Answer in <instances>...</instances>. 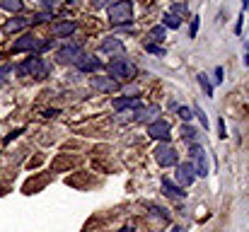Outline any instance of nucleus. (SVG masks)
<instances>
[{
    "mask_svg": "<svg viewBox=\"0 0 249 232\" xmlns=\"http://www.w3.org/2000/svg\"><path fill=\"white\" fill-rule=\"evenodd\" d=\"M196 77H198V85H201V89L206 92V97H213V85L208 82V75H206V73H198Z\"/></svg>",
    "mask_w": 249,
    "mask_h": 232,
    "instance_id": "obj_22",
    "label": "nucleus"
},
{
    "mask_svg": "<svg viewBox=\"0 0 249 232\" xmlns=\"http://www.w3.org/2000/svg\"><path fill=\"white\" fill-rule=\"evenodd\" d=\"M162 27H169V29H179L181 27V19L177 17V15H172V12H165V17H162Z\"/></svg>",
    "mask_w": 249,
    "mask_h": 232,
    "instance_id": "obj_21",
    "label": "nucleus"
},
{
    "mask_svg": "<svg viewBox=\"0 0 249 232\" xmlns=\"http://www.w3.org/2000/svg\"><path fill=\"white\" fill-rule=\"evenodd\" d=\"M41 2H46V5H51V2H53V0H41Z\"/></svg>",
    "mask_w": 249,
    "mask_h": 232,
    "instance_id": "obj_36",
    "label": "nucleus"
},
{
    "mask_svg": "<svg viewBox=\"0 0 249 232\" xmlns=\"http://www.w3.org/2000/svg\"><path fill=\"white\" fill-rule=\"evenodd\" d=\"M189 162H191V167H194V172H196V177H208V160H206V150L198 145V143H191V148H189Z\"/></svg>",
    "mask_w": 249,
    "mask_h": 232,
    "instance_id": "obj_5",
    "label": "nucleus"
},
{
    "mask_svg": "<svg viewBox=\"0 0 249 232\" xmlns=\"http://www.w3.org/2000/svg\"><path fill=\"white\" fill-rule=\"evenodd\" d=\"M99 51L107 54V56H121V54L126 51V46H124L121 39H116V36H107V39L99 44Z\"/></svg>",
    "mask_w": 249,
    "mask_h": 232,
    "instance_id": "obj_10",
    "label": "nucleus"
},
{
    "mask_svg": "<svg viewBox=\"0 0 249 232\" xmlns=\"http://www.w3.org/2000/svg\"><path fill=\"white\" fill-rule=\"evenodd\" d=\"M83 56V46L80 44H66L56 51V61L63 63V66H75Z\"/></svg>",
    "mask_w": 249,
    "mask_h": 232,
    "instance_id": "obj_6",
    "label": "nucleus"
},
{
    "mask_svg": "<svg viewBox=\"0 0 249 232\" xmlns=\"http://www.w3.org/2000/svg\"><path fill=\"white\" fill-rule=\"evenodd\" d=\"M145 46V51L148 54H158V56H165V49H160V46H155V44H143Z\"/></svg>",
    "mask_w": 249,
    "mask_h": 232,
    "instance_id": "obj_27",
    "label": "nucleus"
},
{
    "mask_svg": "<svg viewBox=\"0 0 249 232\" xmlns=\"http://www.w3.org/2000/svg\"><path fill=\"white\" fill-rule=\"evenodd\" d=\"M198 24H201V17H191V29H189V36H191V39H196V34H198Z\"/></svg>",
    "mask_w": 249,
    "mask_h": 232,
    "instance_id": "obj_25",
    "label": "nucleus"
},
{
    "mask_svg": "<svg viewBox=\"0 0 249 232\" xmlns=\"http://www.w3.org/2000/svg\"><path fill=\"white\" fill-rule=\"evenodd\" d=\"M119 232H136V230H133V225H128V228H121Z\"/></svg>",
    "mask_w": 249,
    "mask_h": 232,
    "instance_id": "obj_33",
    "label": "nucleus"
},
{
    "mask_svg": "<svg viewBox=\"0 0 249 232\" xmlns=\"http://www.w3.org/2000/svg\"><path fill=\"white\" fill-rule=\"evenodd\" d=\"M162 191H165L169 198H184V196H186L179 186H174V184H172V181H167V179H162Z\"/></svg>",
    "mask_w": 249,
    "mask_h": 232,
    "instance_id": "obj_18",
    "label": "nucleus"
},
{
    "mask_svg": "<svg viewBox=\"0 0 249 232\" xmlns=\"http://www.w3.org/2000/svg\"><path fill=\"white\" fill-rule=\"evenodd\" d=\"M0 7L7 10V12H22L24 10V2L22 0H0Z\"/></svg>",
    "mask_w": 249,
    "mask_h": 232,
    "instance_id": "obj_20",
    "label": "nucleus"
},
{
    "mask_svg": "<svg viewBox=\"0 0 249 232\" xmlns=\"http://www.w3.org/2000/svg\"><path fill=\"white\" fill-rule=\"evenodd\" d=\"M107 17L116 27H128L133 22V2L131 0H116L114 5L107 7Z\"/></svg>",
    "mask_w": 249,
    "mask_h": 232,
    "instance_id": "obj_1",
    "label": "nucleus"
},
{
    "mask_svg": "<svg viewBox=\"0 0 249 232\" xmlns=\"http://www.w3.org/2000/svg\"><path fill=\"white\" fill-rule=\"evenodd\" d=\"M191 109H194V114H196V116H198V119H201V124H203V126H206V128H208V116H206V114H203V109H201V107H198V104H194V107H191Z\"/></svg>",
    "mask_w": 249,
    "mask_h": 232,
    "instance_id": "obj_26",
    "label": "nucleus"
},
{
    "mask_svg": "<svg viewBox=\"0 0 249 232\" xmlns=\"http://www.w3.org/2000/svg\"><path fill=\"white\" fill-rule=\"evenodd\" d=\"M245 49H247V56H245V66H249V41H245Z\"/></svg>",
    "mask_w": 249,
    "mask_h": 232,
    "instance_id": "obj_32",
    "label": "nucleus"
},
{
    "mask_svg": "<svg viewBox=\"0 0 249 232\" xmlns=\"http://www.w3.org/2000/svg\"><path fill=\"white\" fill-rule=\"evenodd\" d=\"M242 19H245V12H240V19L235 24V34H242Z\"/></svg>",
    "mask_w": 249,
    "mask_h": 232,
    "instance_id": "obj_30",
    "label": "nucleus"
},
{
    "mask_svg": "<svg viewBox=\"0 0 249 232\" xmlns=\"http://www.w3.org/2000/svg\"><path fill=\"white\" fill-rule=\"evenodd\" d=\"M194 179H196V172H194L191 162H181V164H177V181H179V186H191Z\"/></svg>",
    "mask_w": 249,
    "mask_h": 232,
    "instance_id": "obj_11",
    "label": "nucleus"
},
{
    "mask_svg": "<svg viewBox=\"0 0 249 232\" xmlns=\"http://www.w3.org/2000/svg\"><path fill=\"white\" fill-rule=\"evenodd\" d=\"M153 155H155V160H158L160 167H174V164H179V155H177V150L169 143H160Z\"/></svg>",
    "mask_w": 249,
    "mask_h": 232,
    "instance_id": "obj_7",
    "label": "nucleus"
},
{
    "mask_svg": "<svg viewBox=\"0 0 249 232\" xmlns=\"http://www.w3.org/2000/svg\"><path fill=\"white\" fill-rule=\"evenodd\" d=\"M136 121H141V124H153V121H158V116H160V107L158 104H150V107H141V109H136Z\"/></svg>",
    "mask_w": 249,
    "mask_h": 232,
    "instance_id": "obj_12",
    "label": "nucleus"
},
{
    "mask_svg": "<svg viewBox=\"0 0 249 232\" xmlns=\"http://www.w3.org/2000/svg\"><path fill=\"white\" fill-rule=\"evenodd\" d=\"M29 24H34L32 17H15V19H10V22L2 24V32H5V34H10V32H19V29H24V27H29Z\"/></svg>",
    "mask_w": 249,
    "mask_h": 232,
    "instance_id": "obj_15",
    "label": "nucleus"
},
{
    "mask_svg": "<svg viewBox=\"0 0 249 232\" xmlns=\"http://www.w3.org/2000/svg\"><path fill=\"white\" fill-rule=\"evenodd\" d=\"M177 111H179V116H181V119H184L186 124H189V121L194 119V109H189V107H179Z\"/></svg>",
    "mask_w": 249,
    "mask_h": 232,
    "instance_id": "obj_24",
    "label": "nucleus"
},
{
    "mask_svg": "<svg viewBox=\"0 0 249 232\" xmlns=\"http://www.w3.org/2000/svg\"><path fill=\"white\" fill-rule=\"evenodd\" d=\"M148 136H150V138H155V141L167 143V141H169V124L162 121V119H158V121L148 124Z\"/></svg>",
    "mask_w": 249,
    "mask_h": 232,
    "instance_id": "obj_9",
    "label": "nucleus"
},
{
    "mask_svg": "<svg viewBox=\"0 0 249 232\" xmlns=\"http://www.w3.org/2000/svg\"><path fill=\"white\" fill-rule=\"evenodd\" d=\"M172 232H184V228H179V225H174V228H172Z\"/></svg>",
    "mask_w": 249,
    "mask_h": 232,
    "instance_id": "obj_35",
    "label": "nucleus"
},
{
    "mask_svg": "<svg viewBox=\"0 0 249 232\" xmlns=\"http://www.w3.org/2000/svg\"><path fill=\"white\" fill-rule=\"evenodd\" d=\"M107 73L114 77V80H136L138 75V68L133 61L128 58H114L107 63Z\"/></svg>",
    "mask_w": 249,
    "mask_h": 232,
    "instance_id": "obj_2",
    "label": "nucleus"
},
{
    "mask_svg": "<svg viewBox=\"0 0 249 232\" xmlns=\"http://www.w3.org/2000/svg\"><path fill=\"white\" fill-rule=\"evenodd\" d=\"M89 87H94L97 92H116L121 85H119V80H114V77H99V75H92L89 77Z\"/></svg>",
    "mask_w": 249,
    "mask_h": 232,
    "instance_id": "obj_8",
    "label": "nucleus"
},
{
    "mask_svg": "<svg viewBox=\"0 0 249 232\" xmlns=\"http://www.w3.org/2000/svg\"><path fill=\"white\" fill-rule=\"evenodd\" d=\"M247 7H249V0H242V12H245Z\"/></svg>",
    "mask_w": 249,
    "mask_h": 232,
    "instance_id": "obj_34",
    "label": "nucleus"
},
{
    "mask_svg": "<svg viewBox=\"0 0 249 232\" xmlns=\"http://www.w3.org/2000/svg\"><path fill=\"white\" fill-rule=\"evenodd\" d=\"M169 12H172V15H177L179 19H181V17H189V7H186V5H179V2H174Z\"/></svg>",
    "mask_w": 249,
    "mask_h": 232,
    "instance_id": "obj_23",
    "label": "nucleus"
},
{
    "mask_svg": "<svg viewBox=\"0 0 249 232\" xmlns=\"http://www.w3.org/2000/svg\"><path fill=\"white\" fill-rule=\"evenodd\" d=\"M19 75L34 77V80H44V77L49 75V66H46L44 58H39V56L34 54V56H29V58H24V61L19 63Z\"/></svg>",
    "mask_w": 249,
    "mask_h": 232,
    "instance_id": "obj_3",
    "label": "nucleus"
},
{
    "mask_svg": "<svg viewBox=\"0 0 249 232\" xmlns=\"http://www.w3.org/2000/svg\"><path fill=\"white\" fill-rule=\"evenodd\" d=\"M75 29H78V24H75L73 19H66V22H56V24L51 27V34H53L56 39H66V36H71Z\"/></svg>",
    "mask_w": 249,
    "mask_h": 232,
    "instance_id": "obj_14",
    "label": "nucleus"
},
{
    "mask_svg": "<svg viewBox=\"0 0 249 232\" xmlns=\"http://www.w3.org/2000/svg\"><path fill=\"white\" fill-rule=\"evenodd\" d=\"M218 136H220V138L228 136V131H225V119H218Z\"/></svg>",
    "mask_w": 249,
    "mask_h": 232,
    "instance_id": "obj_29",
    "label": "nucleus"
},
{
    "mask_svg": "<svg viewBox=\"0 0 249 232\" xmlns=\"http://www.w3.org/2000/svg\"><path fill=\"white\" fill-rule=\"evenodd\" d=\"M53 39H41V36H34V34H24L22 39H17L12 44V51H34L36 56L46 49H51Z\"/></svg>",
    "mask_w": 249,
    "mask_h": 232,
    "instance_id": "obj_4",
    "label": "nucleus"
},
{
    "mask_svg": "<svg viewBox=\"0 0 249 232\" xmlns=\"http://www.w3.org/2000/svg\"><path fill=\"white\" fill-rule=\"evenodd\" d=\"M215 82H218V85L223 82V68H220V66L215 68Z\"/></svg>",
    "mask_w": 249,
    "mask_h": 232,
    "instance_id": "obj_31",
    "label": "nucleus"
},
{
    "mask_svg": "<svg viewBox=\"0 0 249 232\" xmlns=\"http://www.w3.org/2000/svg\"><path fill=\"white\" fill-rule=\"evenodd\" d=\"M116 0H92V5L97 7V10H102V7H109V5H114Z\"/></svg>",
    "mask_w": 249,
    "mask_h": 232,
    "instance_id": "obj_28",
    "label": "nucleus"
},
{
    "mask_svg": "<svg viewBox=\"0 0 249 232\" xmlns=\"http://www.w3.org/2000/svg\"><path fill=\"white\" fill-rule=\"evenodd\" d=\"M181 138H184V141H189V143H196V141L201 138V133H198V128H194V126H189V124H186V126L181 128Z\"/></svg>",
    "mask_w": 249,
    "mask_h": 232,
    "instance_id": "obj_19",
    "label": "nucleus"
},
{
    "mask_svg": "<svg viewBox=\"0 0 249 232\" xmlns=\"http://www.w3.org/2000/svg\"><path fill=\"white\" fill-rule=\"evenodd\" d=\"M114 109H116V111L141 109V99H138V97H116V99H114Z\"/></svg>",
    "mask_w": 249,
    "mask_h": 232,
    "instance_id": "obj_16",
    "label": "nucleus"
},
{
    "mask_svg": "<svg viewBox=\"0 0 249 232\" xmlns=\"http://www.w3.org/2000/svg\"><path fill=\"white\" fill-rule=\"evenodd\" d=\"M75 66H78L83 73H97V71H102V68H104V63H102L97 56H87V54L80 56V61H78Z\"/></svg>",
    "mask_w": 249,
    "mask_h": 232,
    "instance_id": "obj_13",
    "label": "nucleus"
},
{
    "mask_svg": "<svg viewBox=\"0 0 249 232\" xmlns=\"http://www.w3.org/2000/svg\"><path fill=\"white\" fill-rule=\"evenodd\" d=\"M167 39V29L160 24V27H153L150 32H148V41L145 44H160V41H165Z\"/></svg>",
    "mask_w": 249,
    "mask_h": 232,
    "instance_id": "obj_17",
    "label": "nucleus"
}]
</instances>
